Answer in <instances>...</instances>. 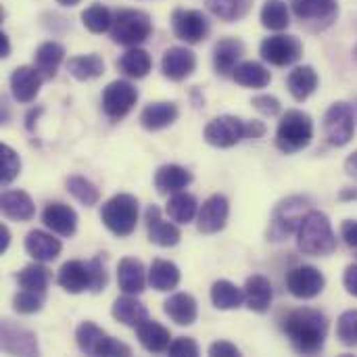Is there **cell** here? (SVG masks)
<instances>
[{
    "mask_svg": "<svg viewBox=\"0 0 357 357\" xmlns=\"http://www.w3.org/2000/svg\"><path fill=\"white\" fill-rule=\"evenodd\" d=\"M44 75L38 71L36 65H21L10 73V94L17 102L21 105H29L36 100V96L40 94Z\"/></svg>",
    "mask_w": 357,
    "mask_h": 357,
    "instance_id": "obj_17",
    "label": "cell"
},
{
    "mask_svg": "<svg viewBox=\"0 0 357 357\" xmlns=\"http://www.w3.org/2000/svg\"><path fill=\"white\" fill-rule=\"evenodd\" d=\"M46 303V291H29V289H21V293H17L13 297V307L17 314L23 316H31L38 314Z\"/></svg>",
    "mask_w": 357,
    "mask_h": 357,
    "instance_id": "obj_45",
    "label": "cell"
},
{
    "mask_svg": "<svg viewBox=\"0 0 357 357\" xmlns=\"http://www.w3.org/2000/svg\"><path fill=\"white\" fill-rule=\"evenodd\" d=\"M100 220L111 234L119 238L130 236L138 224V199L128 192L111 197L100 209Z\"/></svg>",
    "mask_w": 357,
    "mask_h": 357,
    "instance_id": "obj_6",
    "label": "cell"
},
{
    "mask_svg": "<svg viewBox=\"0 0 357 357\" xmlns=\"http://www.w3.org/2000/svg\"><path fill=\"white\" fill-rule=\"evenodd\" d=\"M17 282L21 289H29V291H46L50 284V270L46 266H42V261L29 264L25 266L19 274H17Z\"/></svg>",
    "mask_w": 357,
    "mask_h": 357,
    "instance_id": "obj_44",
    "label": "cell"
},
{
    "mask_svg": "<svg viewBox=\"0 0 357 357\" xmlns=\"http://www.w3.org/2000/svg\"><path fill=\"white\" fill-rule=\"evenodd\" d=\"M232 79L238 86H243V88H255V90H259V88L270 86L272 73H270V69L266 65H261L257 61H243L234 69Z\"/></svg>",
    "mask_w": 357,
    "mask_h": 357,
    "instance_id": "obj_35",
    "label": "cell"
},
{
    "mask_svg": "<svg viewBox=\"0 0 357 357\" xmlns=\"http://www.w3.org/2000/svg\"><path fill=\"white\" fill-rule=\"evenodd\" d=\"M163 312L165 316L176 322L178 326H190L197 322L199 318V307L192 295L188 293H176L172 295L165 303H163Z\"/></svg>",
    "mask_w": 357,
    "mask_h": 357,
    "instance_id": "obj_30",
    "label": "cell"
},
{
    "mask_svg": "<svg viewBox=\"0 0 357 357\" xmlns=\"http://www.w3.org/2000/svg\"><path fill=\"white\" fill-rule=\"evenodd\" d=\"M192 182V174L176 163L161 165L155 174V188L159 195H176Z\"/></svg>",
    "mask_w": 357,
    "mask_h": 357,
    "instance_id": "obj_28",
    "label": "cell"
},
{
    "mask_svg": "<svg viewBox=\"0 0 357 357\" xmlns=\"http://www.w3.org/2000/svg\"><path fill=\"white\" fill-rule=\"evenodd\" d=\"M318 84H320V77L312 65H299L287 77L289 92L297 102H305L318 90Z\"/></svg>",
    "mask_w": 357,
    "mask_h": 357,
    "instance_id": "obj_27",
    "label": "cell"
},
{
    "mask_svg": "<svg viewBox=\"0 0 357 357\" xmlns=\"http://www.w3.org/2000/svg\"><path fill=\"white\" fill-rule=\"evenodd\" d=\"M172 29H174V36L178 40H182L186 44H199L209 36L211 25H209V19L203 10L176 8L172 13Z\"/></svg>",
    "mask_w": 357,
    "mask_h": 357,
    "instance_id": "obj_13",
    "label": "cell"
},
{
    "mask_svg": "<svg viewBox=\"0 0 357 357\" xmlns=\"http://www.w3.org/2000/svg\"><path fill=\"white\" fill-rule=\"evenodd\" d=\"M56 2H59L61 6H77L82 0H56Z\"/></svg>",
    "mask_w": 357,
    "mask_h": 357,
    "instance_id": "obj_59",
    "label": "cell"
},
{
    "mask_svg": "<svg viewBox=\"0 0 357 357\" xmlns=\"http://www.w3.org/2000/svg\"><path fill=\"white\" fill-rule=\"evenodd\" d=\"M136 335H138L140 345L149 354H163L172 345V333H169V328H165L163 324H159L157 320H151V318L144 320L136 328Z\"/></svg>",
    "mask_w": 357,
    "mask_h": 357,
    "instance_id": "obj_31",
    "label": "cell"
},
{
    "mask_svg": "<svg viewBox=\"0 0 357 357\" xmlns=\"http://www.w3.org/2000/svg\"><path fill=\"white\" fill-rule=\"evenodd\" d=\"M42 222L48 230H52L59 236L71 238L77 230V213L73 207L61 203V201H50L44 211H42Z\"/></svg>",
    "mask_w": 357,
    "mask_h": 357,
    "instance_id": "obj_21",
    "label": "cell"
},
{
    "mask_svg": "<svg viewBox=\"0 0 357 357\" xmlns=\"http://www.w3.org/2000/svg\"><path fill=\"white\" fill-rule=\"evenodd\" d=\"M8 245H10V232H8V228L2 224V226H0V253H6Z\"/></svg>",
    "mask_w": 357,
    "mask_h": 357,
    "instance_id": "obj_56",
    "label": "cell"
},
{
    "mask_svg": "<svg viewBox=\"0 0 357 357\" xmlns=\"http://www.w3.org/2000/svg\"><path fill=\"white\" fill-rule=\"evenodd\" d=\"M337 339L345 347L357 345V310H347L337 320Z\"/></svg>",
    "mask_w": 357,
    "mask_h": 357,
    "instance_id": "obj_47",
    "label": "cell"
},
{
    "mask_svg": "<svg viewBox=\"0 0 357 357\" xmlns=\"http://www.w3.org/2000/svg\"><path fill=\"white\" fill-rule=\"evenodd\" d=\"M117 282L119 289L128 295H140L149 282L146 270L140 259L136 257H126L117 266Z\"/></svg>",
    "mask_w": 357,
    "mask_h": 357,
    "instance_id": "obj_26",
    "label": "cell"
},
{
    "mask_svg": "<svg viewBox=\"0 0 357 357\" xmlns=\"http://www.w3.org/2000/svg\"><path fill=\"white\" fill-rule=\"evenodd\" d=\"M312 209V199L310 197H301V195H293L282 199L274 211H272V220H270V228H268V241L272 243H282L287 238H291L293 234H297L305 213Z\"/></svg>",
    "mask_w": 357,
    "mask_h": 357,
    "instance_id": "obj_4",
    "label": "cell"
},
{
    "mask_svg": "<svg viewBox=\"0 0 357 357\" xmlns=\"http://www.w3.org/2000/svg\"><path fill=\"white\" fill-rule=\"evenodd\" d=\"M230 215V203L224 195H211L199 209L197 228L201 234H218L226 228Z\"/></svg>",
    "mask_w": 357,
    "mask_h": 357,
    "instance_id": "obj_16",
    "label": "cell"
},
{
    "mask_svg": "<svg viewBox=\"0 0 357 357\" xmlns=\"http://www.w3.org/2000/svg\"><path fill=\"white\" fill-rule=\"evenodd\" d=\"M356 111L349 102L345 100H337L333 102L326 113H324V136L328 140V144L341 149L347 146L354 140L356 134Z\"/></svg>",
    "mask_w": 357,
    "mask_h": 357,
    "instance_id": "obj_8",
    "label": "cell"
},
{
    "mask_svg": "<svg viewBox=\"0 0 357 357\" xmlns=\"http://www.w3.org/2000/svg\"><path fill=\"white\" fill-rule=\"evenodd\" d=\"M197 69V54L186 46H172L161 56V73L172 82H184Z\"/></svg>",
    "mask_w": 357,
    "mask_h": 357,
    "instance_id": "obj_18",
    "label": "cell"
},
{
    "mask_svg": "<svg viewBox=\"0 0 357 357\" xmlns=\"http://www.w3.org/2000/svg\"><path fill=\"white\" fill-rule=\"evenodd\" d=\"M287 289L295 299H316L326 289V276L316 266H295L287 272Z\"/></svg>",
    "mask_w": 357,
    "mask_h": 357,
    "instance_id": "obj_14",
    "label": "cell"
},
{
    "mask_svg": "<svg viewBox=\"0 0 357 357\" xmlns=\"http://www.w3.org/2000/svg\"><path fill=\"white\" fill-rule=\"evenodd\" d=\"M75 341H77V347L82 354L86 356H105V357H128L132 356V349L109 337L102 328H98L94 322H82L75 331Z\"/></svg>",
    "mask_w": 357,
    "mask_h": 357,
    "instance_id": "obj_7",
    "label": "cell"
},
{
    "mask_svg": "<svg viewBox=\"0 0 357 357\" xmlns=\"http://www.w3.org/2000/svg\"><path fill=\"white\" fill-rule=\"evenodd\" d=\"M63 61H65V46L59 44V42H54V40L42 42V44L36 48L33 65H36L38 71L44 75V79L56 77V71H59V67H61Z\"/></svg>",
    "mask_w": 357,
    "mask_h": 357,
    "instance_id": "obj_32",
    "label": "cell"
},
{
    "mask_svg": "<svg viewBox=\"0 0 357 357\" xmlns=\"http://www.w3.org/2000/svg\"><path fill=\"white\" fill-rule=\"evenodd\" d=\"M259 19L266 29L284 31L291 25V4L287 0H264Z\"/></svg>",
    "mask_w": 357,
    "mask_h": 357,
    "instance_id": "obj_40",
    "label": "cell"
},
{
    "mask_svg": "<svg viewBox=\"0 0 357 357\" xmlns=\"http://www.w3.org/2000/svg\"><path fill=\"white\" fill-rule=\"evenodd\" d=\"M253 8V0H207V10L224 23L241 21Z\"/></svg>",
    "mask_w": 357,
    "mask_h": 357,
    "instance_id": "obj_41",
    "label": "cell"
},
{
    "mask_svg": "<svg viewBox=\"0 0 357 357\" xmlns=\"http://www.w3.org/2000/svg\"><path fill=\"white\" fill-rule=\"evenodd\" d=\"M82 23L88 31L92 33H105L111 29L113 23V13L109 10V6H105L102 2H92L90 6H86V10L82 13Z\"/></svg>",
    "mask_w": 357,
    "mask_h": 357,
    "instance_id": "obj_43",
    "label": "cell"
},
{
    "mask_svg": "<svg viewBox=\"0 0 357 357\" xmlns=\"http://www.w3.org/2000/svg\"><path fill=\"white\" fill-rule=\"evenodd\" d=\"M138 102V88L128 79H113L102 90V111L109 119H123Z\"/></svg>",
    "mask_w": 357,
    "mask_h": 357,
    "instance_id": "obj_12",
    "label": "cell"
},
{
    "mask_svg": "<svg viewBox=\"0 0 357 357\" xmlns=\"http://www.w3.org/2000/svg\"><path fill=\"white\" fill-rule=\"evenodd\" d=\"M297 247L303 255H312V257H328L337 251L339 241L324 211L310 209L305 213L297 230Z\"/></svg>",
    "mask_w": 357,
    "mask_h": 357,
    "instance_id": "obj_2",
    "label": "cell"
},
{
    "mask_svg": "<svg viewBox=\"0 0 357 357\" xmlns=\"http://www.w3.org/2000/svg\"><path fill=\"white\" fill-rule=\"evenodd\" d=\"M266 134V126L257 119L247 121V138H261Z\"/></svg>",
    "mask_w": 357,
    "mask_h": 357,
    "instance_id": "obj_54",
    "label": "cell"
},
{
    "mask_svg": "<svg viewBox=\"0 0 357 357\" xmlns=\"http://www.w3.org/2000/svg\"><path fill=\"white\" fill-rule=\"evenodd\" d=\"M259 54L266 63L274 67H289L295 65L303 56V44L297 36L291 33H276L264 38L259 44Z\"/></svg>",
    "mask_w": 357,
    "mask_h": 357,
    "instance_id": "obj_10",
    "label": "cell"
},
{
    "mask_svg": "<svg viewBox=\"0 0 357 357\" xmlns=\"http://www.w3.org/2000/svg\"><path fill=\"white\" fill-rule=\"evenodd\" d=\"M56 282L69 295H79L84 291H92L90 264L88 261H79V259L65 261L61 266L59 274H56Z\"/></svg>",
    "mask_w": 357,
    "mask_h": 357,
    "instance_id": "obj_20",
    "label": "cell"
},
{
    "mask_svg": "<svg viewBox=\"0 0 357 357\" xmlns=\"http://www.w3.org/2000/svg\"><path fill=\"white\" fill-rule=\"evenodd\" d=\"M0 209L13 222H29L36 215V205L25 190H6L0 199Z\"/></svg>",
    "mask_w": 357,
    "mask_h": 357,
    "instance_id": "obj_29",
    "label": "cell"
},
{
    "mask_svg": "<svg viewBox=\"0 0 357 357\" xmlns=\"http://www.w3.org/2000/svg\"><path fill=\"white\" fill-rule=\"evenodd\" d=\"M67 71L77 82H90V79H96L105 73V61L94 52L77 54V56H71L67 61Z\"/></svg>",
    "mask_w": 357,
    "mask_h": 357,
    "instance_id": "obj_38",
    "label": "cell"
},
{
    "mask_svg": "<svg viewBox=\"0 0 357 357\" xmlns=\"http://www.w3.org/2000/svg\"><path fill=\"white\" fill-rule=\"evenodd\" d=\"M251 105H253L261 115H266V117H276V115H280V111H282L280 100H278L276 96H272V94H257V96H253Z\"/></svg>",
    "mask_w": 357,
    "mask_h": 357,
    "instance_id": "obj_49",
    "label": "cell"
},
{
    "mask_svg": "<svg viewBox=\"0 0 357 357\" xmlns=\"http://www.w3.org/2000/svg\"><path fill=\"white\" fill-rule=\"evenodd\" d=\"M293 15L312 31H326L339 19V0H291Z\"/></svg>",
    "mask_w": 357,
    "mask_h": 357,
    "instance_id": "obj_9",
    "label": "cell"
},
{
    "mask_svg": "<svg viewBox=\"0 0 357 357\" xmlns=\"http://www.w3.org/2000/svg\"><path fill=\"white\" fill-rule=\"evenodd\" d=\"M0 349L6 356H40L38 337L13 320H2L0 324Z\"/></svg>",
    "mask_w": 357,
    "mask_h": 357,
    "instance_id": "obj_15",
    "label": "cell"
},
{
    "mask_svg": "<svg viewBox=\"0 0 357 357\" xmlns=\"http://www.w3.org/2000/svg\"><path fill=\"white\" fill-rule=\"evenodd\" d=\"M209 356L211 357H238L241 349L230 343V341H215L213 345H209Z\"/></svg>",
    "mask_w": 357,
    "mask_h": 357,
    "instance_id": "obj_51",
    "label": "cell"
},
{
    "mask_svg": "<svg viewBox=\"0 0 357 357\" xmlns=\"http://www.w3.org/2000/svg\"><path fill=\"white\" fill-rule=\"evenodd\" d=\"M314 140V119L301 109H289L276 128V146L284 155H295L307 149Z\"/></svg>",
    "mask_w": 357,
    "mask_h": 357,
    "instance_id": "obj_3",
    "label": "cell"
},
{
    "mask_svg": "<svg viewBox=\"0 0 357 357\" xmlns=\"http://www.w3.org/2000/svg\"><path fill=\"white\" fill-rule=\"evenodd\" d=\"M345 174L349 176V178H354L357 182V151H354L347 159H345Z\"/></svg>",
    "mask_w": 357,
    "mask_h": 357,
    "instance_id": "obj_55",
    "label": "cell"
},
{
    "mask_svg": "<svg viewBox=\"0 0 357 357\" xmlns=\"http://www.w3.org/2000/svg\"><path fill=\"white\" fill-rule=\"evenodd\" d=\"M328 326V318L314 307L293 310L282 322L287 339L291 341L293 349L301 356H318L324 349Z\"/></svg>",
    "mask_w": 357,
    "mask_h": 357,
    "instance_id": "obj_1",
    "label": "cell"
},
{
    "mask_svg": "<svg viewBox=\"0 0 357 357\" xmlns=\"http://www.w3.org/2000/svg\"><path fill=\"white\" fill-rule=\"evenodd\" d=\"M343 287L349 295L357 297V264H351L343 272Z\"/></svg>",
    "mask_w": 357,
    "mask_h": 357,
    "instance_id": "obj_53",
    "label": "cell"
},
{
    "mask_svg": "<svg viewBox=\"0 0 357 357\" xmlns=\"http://www.w3.org/2000/svg\"><path fill=\"white\" fill-rule=\"evenodd\" d=\"M149 284L159 293H167L176 289L180 284V268L174 261L155 259L149 270Z\"/></svg>",
    "mask_w": 357,
    "mask_h": 357,
    "instance_id": "obj_36",
    "label": "cell"
},
{
    "mask_svg": "<svg viewBox=\"0 0 357 357\" xmlns=\"http://www.w3.org/2000/svg\"><path fill=\"white\" fill-rule=\"evenodd\" d=\"M354 61L357 63V44H356V48H354Z\"/></svg>",
    "mask_w": 357,
    "mask_h": 357,
    "instance_id": "obj_60",
    "label": "cell"
},
{
    "mask_svg": "<svg viewBox=\"0 0 357 357\" xmlns=\"http://www.w3.org/2000/svg\"><path fill=\"white\" fill-rule=\"evenodd\" d=\"M245 54V44L238 38H222L213 46V67L222 77H228L238 67Z\"/></svg>",
    "mask_w": 357,
    "mask_h": 357,
    "instance_id": "obj_22",
    "label": "cell"
},
{
    "mask_svg": "<svg viewBox=\"0 0 357 357\" xmlns=\"http://www.w3.org/2000/svg\"><path fill=\"white\" fill-rule=\"evenodd\" d=\"M65 186H67L69 195L75 201H79L84 207H94L100 201V190L96 188L94 182H90L84 176H69L65 180Z\"/></svg>",
    "mask_w": 357,
    "mask_h": 357,
    "instance_id": "obj_42",
    "label": "cell"
},
{
    "mask_svg": "<svg viewBox=\"0 0 357 357\" xmlns=\"http://www.w3.org/2000/svg\"><path fill=\"white\" fill-rule=\"evenodd\" d=\"M8 54H10V40H8V36L2 31V33H0V56L6 59Z\"/></svg>",
    "mask_w": 357,
    "mask_h": 357,
    "instance_id": "obj_57",
    "label": "cell"
},
{
    "mask_svg": "<svg viewBox=\"0 0 357 357\" xmlns=\"http://www.w3.org/2000/svg\"><path fill=\"white\" fill-rule=\"evenodd\" d=\"M117 69L126 75V77H132V79H142L149 75V71L153 69V59L151 54L140 48V46H132L128 48L119 61H117Z\"/></svg>",
    "mask_w": 357,
    "mask_h": 357,
    "instance_id": "obj_34",
    "label": "cell"
},
{
    "mask_svg": "<svg viewBox=\"0 0 357 357\" xmlns=\"http://www.w3.org/2000/svg\"><path fill=\"white\" fill-rule=\"evenodd\" d=\"M167 354L172 357H197L199 356V345L188 337H178L172 341Z\"/></svg>",
    "mask_w": 357,
    "mask_h": 357,
    "instance_id": "obj_50",
    "label": "cell"
},
{
    "mask_svg": "<svg viewBox=\"0 0 357 357\" xmlns=\"http://www.w3.org/2000/svg\"><path fill=\"white\" fill-rule=\"evenodd\" d=\"M180 115V109L176 102L172 100H159V102H151L142 109L140 113V123L144 130L149 132H159L169 128Z\"/></svg>",
    "mask_w": 357,
    "mask_h": 357,
    "instance_id": "obj_23",
    "label": "cell"
},
{
    "mask_svg": "<svg viewBox=\"0 0 357 357\" xmlns=\"http://www.w3.org/2000/svg\"><path fill=\"white\" fill-rule=\"evenodd\" d=\"M144 222H146V232H149V241L157 247L169 249L176 247L182 238L180 230L176 224L165 222L161 218V209L157 205H149L146 213H144Z\"/></svg>",
    "mask_w": 357,
    "mask_h": 357,
    "instance_id": "obj_19",
    "label": "cell"
},
{
    "mask_svg": "<svg viewBox=\"0 0 357 357\" xmlns=\"http://www.w3.org/2000/svg\"><path fill=\"white\" fill-rule=\"evenodd\" d=\"M111 40L121 46H140L153 33V19L149 13L140 8H121L113 15L111 23Z\"/></svg>",
    "mask_w": 357,
    "mask_h": 357,
    "instance_id": "obj_5",
    "label": "cell"
},
{
    "mask_svg": "<svg viewBox=\"0 0 357 357\" xmlns=\"http://www.w3.org/2000/svg\"><path fill=\"white\" fill-rule=\"evenodd\" d=\"M339 199L341 201H357V188H343L339 192Z\"/></svg>",
    "mask_w": 357,
    "mask_h": 357,
    "instance_id": "obj_58",
    "label": "cell"
},
{
    "mask_svg": "<svg viewBox=\"0 0 357 357\" xmlns=\"http://www.w3.org/2000/svg\"><path fill=\"white\" fill-rule=\"evenodd\" d=\"M245 305L255 312V314H266L272 305V299H274V289H272V282L266 278V276H251L247 278L245 287Z\"/></svg>",
    "mask_w": 357,
    "mask_h": 357,
    "instance_id": "obj_25",
    "label": "cell"
},
{
    "mask_svg": "<svg viewBox=\"0 0 357 357\" xmlns=\"http://www.w3.org/2000/svg\"><path fill=\"white\" fill-rule=\"evenodd\" d=\"M203 138L215 149L236 146L241 140L247 138V121L236 115H220L205 126Z\"/></svg>",
    "mask_w": 357,
    "mask_h": 357,
    "instance_id": "obj_11",
    "label": "cell"
},
{
    "mask_svg": "<svg viewBox=\"0 0 357 357\" xmlns=\"http://www.w3.org/2000/svg\"><path fill=\"white\" fill-rule=\"evenodd\" d=\"M25 251L29 257H33L36 261H42V264H48V261H54L61 251H63V245L59 238H54L52 234L48 232H42V230H31L27 232L25 236Z\"/></svg>",
    "mask_w": 357,
    "mask_h": 357,
    "instance_id": "obj_24",
    "label": "cell"
},
{
    "mask_svg": "<svg viewBox=\"0 0 357 357\" xmlns=\"http://www.w3.org/2000/svg\"><path fill=\"white\" fill-rule=\"evenodd\" d=\"M88 264H90V272H92V293L105 291V289H107V282H109V274H107L102 255L92 257Z\"/></svg>",
    "mask_w": 357,
    "mask_h": 357,
    "instance_id": "obj_48",
    "label": "cell"
},
{
    "mask_svg": "<svg viewBox=\"0 0 357 357\" xmlns=\"http://www.w3.org/2000/svg\"><path fill=\"white\" fill-rule=\"evenodd\" d=\"M165 211H167L172 222H176V224H190L199 215V201H197L195 195L180 190V192L169 197Z\"/></svg>",
    "mask_w": 357,
    "mask_h": 357,
    "instance_id": "obj_39",
    "label": "cell"
},
{
    "mask_svg": "<svg viewBox=\"0 0 357 357\" xmlns=\"http://www.w3.org/2000/svg\"><path fill=\"white\" fill-rule=\"evenodd\" d=\"M341 238L351 249H357V220H345L341 224Z\"/></svg>",
    "mask_w": 357,
    "mask_h": 357,
    "instance_id": "obj_52",
    "label": "cell"
},
{
    "mask_svg": "<svg viewBox=\"0 0 357 357\" xmlns=\"http://www.w3.org/2000/svg\"><path fill=\"white\" fill-rule=\"evenodd\" d=\"M111 314L117 322H121L123 326H130V328H138L144 320H149L146 307L136 299V295H128V293L123 297L115 299Z\"/></svg>",
    "mask_w": 357,
    "mask_h": 357,
    "instance_id": "obj_33",
    "label": "cell"
},
{
    "mask_svg": "<svg viewBox=\"0 0 357 357\" xmlns=\"http://www.w3.org/2000/svg\"><path fill=\"white\" fill-rule=\"evenodd\" d=\"M0 161H2L0 182H2V186H8L21 174V157L17 155V151L13 146L0 144Z\"/></svg>",
    "mask_w": 357,
    "mask_h": 357,
    "instance_id": "obj_46",
    "label": "cell"
},
{
    "mask_svg": "<svg viewBox=\"0 0 357 357\" xmlns=\"http://www.w3.org/2000/svg\"><path fill=\"white\" fill-rule=\"evenodd\" d=\"M356 109H357V107H356ZM356 117H357V115H356Z\"/></svg>",
    "mask_w": 357,
    "mask_h": 357,
    "instance_id": "obj_61",
    "label": "cell"
},
{
    "mask_svg": "<svg viewBox=\"0 0 357 357\" xmlns=\"http://www.w3.org/2000/svg\"><path fill=\"white\" fill-rule=\"evenodd\" d=\"M211 303L215 310L222 312H230V310H238L245 303V291L238 289L234 282L230 280H215L211 284Z\"/></svg>",
    "mask_w": 357,
    "mask_h": 357,
    "instance_id": "obj_37",
    "label": "cell"
}]
</instances>
